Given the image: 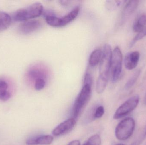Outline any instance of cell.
I'll return each instance as SVG.
<instances>
[{
  "label": "cell",
  "instance_id": "obj_8",
  "mask_svg": "<svg viewBox=\"0 0 146 145\" xmlns=\"http://www.w3.org/2000/svg\"><path fill=\"white\" fill-rule=\"evenodd\" d=\"M42 23L38 20L32 19L24 21L19 26V31L23 35H28L38 30Z\"/></svg>",
  "mask_w": 146,
  "mask_h": 145
},
{
  "label": "cell",
  "instance_id": "obj_13",
  "mask_svg": "<svg viewBox=\"0 0 146 145\" xmlns=\"http://www.w3.org/2000/svg\"><path fill=\"white\" fill-rule=\"evenodd\" d=\"M46 74L45 71L42 68L38 66H33L27 72V77L30 80L34 81L43 79L45 80Z\"/></svg>",
  "mask_w": 146,
  "mask_h": 145
},
{
  "label": "cell",
  "instance_id": "obj_1",
  "mask_svg": "<svg viewBox=\"0 0 146 145\" xmlns=\"http://www.w3.org/2000/svg\"><path fill=\"white\" fill-rule=\"evenodd\" d=\"M102 56L99 63V75L97 80L96 90L98 94H101L106 88L110 73L112 51L111 46L105 44L102 51Z\"/></svg>",
  "mask_w": 146,
  "mask_h": 145
},
{
  "label": "cell",
  "instance_id": "obj_17",
  "mask_svg": "<svg viewBox=\"0 0 146 145\" xmlns=\"http://www.w3.org/2000/svg\"><path fill=\"white\" fill-rule=\"evenodd\" d=\"M141 74L140 70L136 71L133 75L129 79L125 85V89L126 90H128L132 87L137 81Z\"/></svg>",
  "mask_w": 146,
  "mask_h": 145
},
{
  "label": "cell",
  "instance_id": "obj_12",
  "mask_svg": "<svg viewBox=\"0 0 146 145\" xmlns=\"http://www.w3.org/2000/svg\"><path fill=\"white\" fill-rule=\"evenodd\" d=\"M139 4L138 1H129L126 3L122 13V21H125L133 13L138 7Z\"/></svg>",
  "mask_w": 146,
  "mask_h": 145
},
{
  "label": "cell",
  "instance_id": "obj_10",
  "mask_svg": "<svg viewBox=\"0 0 146 145\" xmlns=\"http://www.w3.org/2000/svg\"><path fill=\"white\" fill-rule=\"evenodd\" d=\"M140 59V53L137 51L127 54L124 58V65L126 69L132 70L137 66Z\"/></svg>",
  "mask_w": 146,
  "mask_h": 145
},
{
  "label": "cell",
  "instance_id": "obj_16",
  "mask_svg": "<svg viewBox=\"0 0 146 145\" xmlns=\"http://www.w3.org/2000/svg\"><path fill=\"white\" fill-rule=\"evenodd\" d=\"M146 26V14L141 15L135 20L133 26V30L135 32H141Z\"/></svg>",
  "mask_w": 146,
  "mask_h": 145
},
{
  "label": "cell",
  "instance_id": "obj_9",
  "mask_svg": "<svg viewBox=\"0 0 146 145\" xmlns=\"http://www.w3.org/2000/svg\"><path fill=\"white\" fill-rule=\"evenodd\" d=\"M76 123V119L73 117L67 119L56 127L52 131V134L56 137L64 135L73 129Z\"/></svg>",
  "mask_w": 146,
  "mask_h": 145
},
{
  "label": "cell",
  "instance_id": "obj_21",
  "mask_svg": "<svg viewBox=\"0 0 146 145\" xmlns=\"http://www.w3.org/2000/svg\"><path fill=\"white\" fill-rule=\"evenodd\" d=\"M45 80L43 79H39L35 81L34 82V87L37 91H40L44 88L45 86Z\"/></svg>",
  "mask_w": 146,
  "mask_h": 145
},
{
  "label": "cell",
  "instance_id": "obj_4",
  "mask_svg": "<svg viewBox=\"0 0 146 145\" xmlns=\"http://www.w3.org/2000/svg\"><path fill=\"white\" fill-rule=\"evenodd\" d=\"M80 12L79 7H76L70 12L61 18L56 17L53 14H46L45 20L48 24L55 27H63L74 20Z\"/></svg>",
  "mask_w": 146,
  "mask_h": 145
},
{
  "label": "cell",
  "instance_id": "obj_7",
  "mask_svg": "<svg viewBox=\"0 0 146 145\" xmlns=\"http://www.w3.org/2000/svg\"><path fill=\"white\" fill-rule=\"evenodd\" d=\"M139 99L138 95L129 98L117 109L114 114V119H118L124 117L133 111L138 106Z\"/></svg>",
  "mask_w": 146,
  "mask_h": 145
},
{
  "label": "cell",
  "instance_id": "obj_26",
  "mask_svg": "<svg viewBox=\"0 0 146 145\" xmlns=\"http://www.w3.org/2000/svg\"><path fill=\"white\" fill-rule=\"evenodd\" d=\"M8 88V84L7 83L3 80L0 79V90H7Z\"/></svg>",
  "mask_w": 146,
  "mask_h": 145
},
{
  "label": "cell",
  "instance_id": "obj_18",
  "mask_svg": "<svg viewBox=\"0 0 146 145\" xmlns=\"http://www.w3.org/2000/svg\"><path fill=\"white\" fill-rule=\"evenodd\" d=\"M101 140L98 135L91 136L87 141L82 145H101Z\"/></svg>",
  "mask_w": 146,
  "mask_h": 145
},
{
  "label": "cell",
  "instance_id": "obj_29",
  "mask_svg": "<svg viewBox=\"0 0 146 145\" xmlns=\"http://www.w3.org/2000/svg\"><path fill=\"white\" fill-rule=\"evenodd\" d=\"M115 145H125L123 144H116Z\"/></svg>",
  "mask_w": 146,
  "mask_h": 145
},
{
  "label": "cell",
  "instance_id": "obj_27",
  "mask_svg": "<svg viewBox=\"0 0 146 145\" xmlns=\"http://www.w3.org/2000/svg\"><path fill=\"white\" fill-rule=\"evenodd\" d=\"M67 145H80V142L79 140H74L71 141Z\"/></svg>",
  "mask_w": 146,
  "mask_h": 145
},
{
  "label": "cell",
  "instance_id": "obj_3",
  "mask_svg": "<svg viewBox=\"0 0 146 145\" xmlns=\"http://www.w3.org/2000/svg\"><path fill=\"white\" fill-rule=\"evenodd\" d=\"M92 86L88 84L83 85L77 96L73 107V115L75 119L78 118L83 108L87 104L92 94Z\"/></svg>",
  "mask_w": 146,
  "mask_h": 145
},
{
  "label": "cell",
  "instance_id": "obj_15",
  "mask_svg": "<svg viewBox=\"0 0 146 145\" xmlns=\"http://www.w3.org/2000/svg\"><path fill=\"white\" fill-rule=\"evenodd\" d=\"M12 18L9 14L0 11V31L7 29L10 25Z\"/></svg>",
  "mask_w": 146,
  "mask_h": 145
},
{
  "label": "cell",
  "instance_id": "obj_25",
  "mask_svg": "<svg viewBox=\"0 0 146 145\" xmlns=\"http://www.w3.org/2000/svg\"><path fill=\"white\" fill-rule=\"evenodd\" d=\"M146 137V129L144 132V133L140 136L137 140L135 141L131 145H140L143 142V140Z\"/></svg>",
  "mask_w": 146,
  "mask_h": 145
},
{
  "label": "cell",
  "instance_id": "obj_19",
  "mask_svg": "<svg viewBox=\"0 0 146 145\" xmlns=\"http://www.w3.org/2000/svg\"><path fill=\"white\" fill-rule=\"evenodd\" d=\"M124 1H107V3H106V7L109 10H114L117 8L120 7L122 4V3Z\"/></svg>",
  "mask_w": 146,
  "mask_h": 145
},
{
  "label": "cell",
  "instance_id": "obj_11",
  "mask_svg": "<svg viewBox=\"0 0 146 145\" xmlns=\"http://www.w3.org/2000/svg\"><path fill=\"white\" fill-rule=\"evenodd\" d=\"M54 140L53 136L50 135H40L28 139L26 141L27 145H48Z\"/></svg>",
  "mask_w": 146,
  "mask_h": 145
},
{
  "label": "cell",
  "instance_id": "obj_5",
  "mask_svg": "<svg viewBox=\"0 0 146 145\" xmlns=\"http://www.w3.org/2000/svg\"><path fill=\"white\" fill-rule=\"evenodd\" d=\"M135 121L128 117L121 121L117 126L115 131L116 137L120 140H125L133 135L135 128Z\"/></svg>",
  "mask_w": 146,
  "mask_h": 145
},
{
  "label": "cell",
  "instance_id": "obj_24",
  "mask_svg": "<svg viewBox=\"0 0 146 145\" xmlns=\"http://www.w3.org/2000/svg\"><path fill=\"white\" fill-rule=\"evenodd\" d=\"M93 79L92 75L89 73H86L84 77V81H83V85L85 84H88V85L92 86Z\"/></svg>",
  "mask_w": 146,
  "mask_h": 145
},
{
  "label": "cell",
  "instance_id": "obj_2",
  "mask_svg": "<svg viewBox=\"0 0 146 145\" xmlns=\"http://www.w3.org/2000/svg\"><path fill=\"white\" fill-rule=\"evenodd\" d=\"M43 10V6L41 3L35 2L16 11L13 15V19L18 22L27 21L41 16Z\"/></svg>",
  "mask_w": 146,
  "mask_h": 145
},
{
  "label": "cell",
  "instance_id": "obj_6",
  "mask_svg": "<svg viewBox=\"0 0 146 145\" xmlns=\"http://www.w3.org/2000/svg\"><path fill=\"white\" fill-rule=\"evenodd\" d=\"M123 55L121 50L118 46L112 51L110 73L111 81L117 82L120 78L122 70Z\"/></svg>",
  "mask_w": 146,
  "mask_h": 145
},
{
  "label": "cell",
  "instance_id": "obj_23",
  "mask_svg": "<svg viewBox=\"0 0 146 145\" xmlns=\"http://www.w3.org/2000/svg\"><path fill=\"white\" fill-rule=\"evenodd\" d=\"M104 113V109L103 106H99L96 109L94 114V117L96 119L101 118Z\"/></svg>",
  "mask_w": 146,
  "mask_h": 145
},
{
  "label": "cell",
  "instance_id": "obj_28",
  "mask_svg": "<svg viewBox=\"0 0 146 145\" xmlns=\"http://www.w3.org/2000/svg\"><path fill=\"white\" fill-rule=\"evenodd\" d=\"M144 102H145V104L146 105V94L145 96V99H144Z\"/></svg>",
  "mask_w": 146,
  "mask_h": 145
},
{
  "label": "cell",
  "instance_id": "obj_22",
  "mask_svg": "<svg viewBox=\"0 0 146 145\" xmlns=\"http://www.w3.org/2000/svg\"><path fill=\"white\" fill-rule=\"evenodd\" d=\"M11 94L7 90H0V100L7 101L11 98Z\"/></svg>",
  "mask_w": 146,
  "mask_h": 145
},
{
  "label": "cell",
  "instance_id": "obj_14",
  "mask_svg": "<svg viewBox=\"0 0 146 145\" xmlns=\"http://www.w3.org/2000/svg\"><path fill=\"white\" fill-rule=\"evenodd\" d=\"M102 51L100 49L94 50L89 57V64L91 67H94L98 64L101 60L102 56Z\"/></svg>",
  "mask_w": 146,
  "mask_h": 145
},
{
  "label": "cell",
  "instance_id": "obj_20",
  "mask_svg": "<svg viewBox=\"0 0 146 145\" xmlns=\"http://www.w3.org/2000/svg\"><path fill=\"white\" fill-rule=\"evenodd\" d=\"M145 36H146V26L141 32H139L138 35L135 37L134 38L130 43V47H133L136 42L141 40Z\"/></svg>",
  "mask_w": 146,
  "mask_h": 145
}]
</instances>
